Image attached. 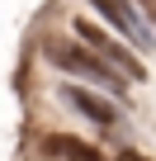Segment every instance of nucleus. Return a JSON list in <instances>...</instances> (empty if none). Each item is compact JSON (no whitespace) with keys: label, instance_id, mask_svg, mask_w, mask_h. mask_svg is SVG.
I'll use <instances>...</instances> for the list:
<instances>
[{"label":"nucleus","instance_id":"obj_4","mask_svg":"<svg viewBox=\"0 0 156 161\" xmlns=\"http://www.w3.org/2000/svg\"><path fill=\"white\" fill-rule=\"evenodd\" d=\"M62 100H66L76 114H85L90 123H100V128H114V123H118V109H114L109 100H100L95 90H81V86H62Z\"/></svg>","mask_w":156,"mask_h":161},{"label":"nucleus","instance_id":"obj_6","mask_svg":"<svg viewBox=\"0 0 156 161\" xmlns=\"http://www.w3.org/2000/svg\"><path fill=\"white\" fill-rule=\"evenodd\" d=\"M114 161H151V156H142V152H118Z\"/></svg>","mask_w":156,"mask_h":161},{"label":"nucleus","instance_id":"obj_1","mask_svg":"<svg viewBox=\"0 0 156 161\" xmlns=\"http://www.w3.org/2000/svg\"><path fill=\"white\" fill-rule=\"evenodd\" d=\"M47 57H52V66H62V71H71V76H81V80H90V86L123 95V76H118L109 62H100L90 47H76V43H47Z\"/></svg>","mask_w":156,"mask_h":161},{"label":"nucleus","instance_id":"obj_5","mask_svg":"<svg viewBox=\"0 0 156 161\" xmlns=\"http://www.w3.org/2000/svg\"><path fill=\"white\" fill-rule=\"evenodd\" d=\"M43 147H47L52 156H62V161H109L100 147H90V142H81V137H66V133H52Z\"/></svg>","mask_w":156,"mask_h":161},{"label":"nucleus","instance_id":"obj_2","mask_svg":"<svg viewBox=\"0 0 156 161\" xmlns=\"http://www.w3.org/2000/svg\"><path fill=\"white\" fill-rule=\"evenodd\" d=\"M76 33H81V43H85L95 57H104V62H109V66L123 76V80H142V76H147V66H142V62H137V57L123 47V43H114L109 33H100L90 19H76Z\"/></svg>","mask_w":156,"mask_h":161},{"label":"nucleus","instance_id":"obj_3","mask_svg":"<svg viewBox=\"0 0 156 161\" xmlns=\"http://www.w3.org/2000/svg\"><path fill=\"white\" fill-rule=\"evenodd\" d=\"M90 5H95V10H100V14H104V19L123 33V38H132L142 52H151V47H156V33L147 29V19L128 5V0H90Z\"/></svg>","mask_w":156,"mask_h":161},{"label":"nucleus","instance_id":"obj_7","mask_svg":"<svg viewBox=\"0 0 156 161\" xmlns=\"http://www.w3.org/2000/svg\"><path fill=\"white\" fill-rule=\"evenodd\" d=\"M137 5H142V14H147V19H156V0H137Z\"/></svg>","mask_w":156,"mask_h":161}]
</instances>
